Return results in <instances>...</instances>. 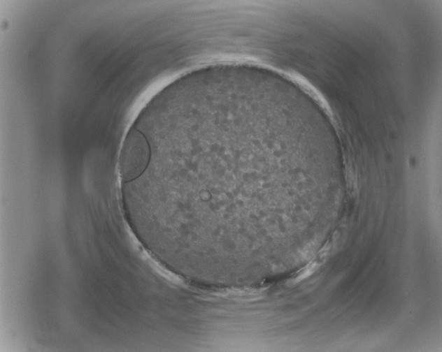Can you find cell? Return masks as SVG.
Segmentation results:
<instances>
[{"instance_id": "cell-1", "label": "cell", "mask_w": 442, "mask_h": 352, "mask_svg": "<svg viewBox=\"0 0 442 352\" xmlns=\"http://www.w3.org/2000/svg\"><path fill=\"white\" fill-rule=\"evenodd\" d=\"M150 158L149 142L139 129L132 127L124 139L120 156V173L122 182L140 175Z\"/></svg>"}]
</instances>
